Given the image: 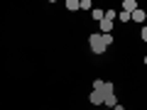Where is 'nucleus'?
<instances>
[{"label":"nucleus","mask_w":147,"mask_h":110,"mask_svg":"<svg viewBox=\"0 0 147 110\" xmlns=\"http://www.w3.org/2000/svg\"><path fill=\"white\" fill-rule=\"evenodd\" d=\"M88 44H91V52L93 54H103L105 49V44H103V34H100V32H93V34L88 37Z\"/></svg>","instance_id":"f257e3e1"},{"label":"nucleus","mask_w":147,"mask_h":110,"mask_svg":"<svg viewBox=\"0 0 147 110\" xmlns=\"http://www.w3.org/2000/svg\"><path fill=\"white\" fill-rule=\"evenodd\" d=\"M88 100H91V103H93V105H103V103H105V95L100 93V91H91Z\"/></svg>","instance_id":"f03ea898"},{"label":"nucleus","mask_w":147,"mask_h":110,"mask_svg":"<svg viewBox=\"0 0 147 110\" xmlns=\"http://www.w3.org/2000/svg\"><path fill=\"white\" fill-rule=\"evenodd\" d=\"M98 30H100V34H110V32H113V22L103 17V20L98 22Z\"/></svg>","instance_id":"7ed1b4c3"},{"label":"nucleus","mask_w":147,"mask_h":110,"mask_svg":"<svg viewBox=\"0 0 147 110\" xmlns=\"http://www.w3.org/2000/svg\"><path fill=\"white\" fill-rule=\"evenodd\" d=\"M135 10H137V3H135V0H123V12L132 15Z\"/></svg>","instance_id":"20e7f679"},{"label":"nucleus","mask_w":147,"mask_h":110,"mask_svg":"<svg viewBox=\"0 0 147 110\" xmlns=\"http://www.w3.org/2000/svg\"><path fill=\"white\" fill-rule=\"evenodd\" d=\"M130 17H132V20H135V22H145V17H147V12H145V10H142V7H137V10H135V12H132V15H130Z\"/></svg>","instance_id":"39448f33"},{"label":"nucleus","mask_w":147,"mask_h":110,"mask_svg":"<svg viewBox=\"0 0 147 110\" xmlns=\"http://www.w3.org/2000/svg\"><path fill=\"white\" fill-rule=\"evenodd\" d=\"M103 105H108L110 110L115 108V105H118V98H115V93H113V95H105V103H103Z\"/></svg>","instance_id":"423d86ee"},{"label":"nucleus","mask_w":147,"mask_h":110,"mask_svg":"<svg viewBox=\"0 0 147 110\" xmlns=\"http://www.w3.org/2000/svg\"><path fill=\"white\" fill-rule=\"evenodd\" d=\"M91 15H93V20L96 22H100L105 17V10H98V7H93V10H91Z\"/></svg>","instance_id":"0eeeda50"},{"label":"nucleus","mask_w":147,"mask_h":110,"mask_svg":"<svg viewBox=\"0 0 147 110\" xmlns=\"http://www.w3.org/2000/svg\"><path fill=\"white\" fill-rule=\"evenodd\" d=\"M100 93H103V95H113V93H115V91H113V83H103Z\"/></svg>","instance_id":"6e6552de"},{"label":"nucleus","mask_w":147,"mask_h":110,"mask_svg":"<svg viewBox=\"0 0 147 110\" xmlns=\"http://www.w3.org/2000/svg\"><path fill=\"white\" fill-rule=\"evenodd\" d=\"M66 10L76 12V10H79V0H66Z\"/></svg>","instance_id":"1a4fd4ad"},{"label":"nucleus","mask_w":147,"mask_h":110,"mask_svg":"<svg viewBox=\"0 0 147 110\" xmlns=\"http://www.w3.org/2000/svg\"><path fill=\"white\" fill-rule=\"evenodd\" d=\"M79 10H93L91 7V0H79Z\"/></svg>","instance_id":"9d476101"},{"label":"nucleus","mask_w":147,"mask_h":110,"mask_svg":"<svg viewBox=\"0 0 147 110\" xmlns=\"http://www.w3.org/2000/svg\"><path fill=\"white\" fill-rule=\"evenodd\" d=\"M115 17H118V12H115V10H105V20H110V22H113Z\"/></svg>","instance_id":"9b49d317"},{"label":"nucleus","mask_w":147,"mask_h":110,"mask_svg":"<svg viewBox=\"0 0 147 110\" xmlns=\"http://www.w3.org/2000/svg\"><path fill=\"white\" fill-rule=\"evenodd\" d=\"M118 20L120 22H130V15H127V12H118Z\"/></svg>","instance_id":"f8f14e48"},{"label":"nucleus","mask_w":147,"mask_h":110,"mask_svg":"<svg viewBox=\"0 0 147 110\" xmlns=\"http://www.w3.org/2000/svg\"><path fill=\"white\" fill-rule=\"evenodd\" d=\"M103 44L110 47V44H113V34H103Z\"/></svg>","instance_id":"ddd939ff"},{"label":"nucleus","mask_w":147,"mask_h":110,"mask_svg":"<svg viewBox=\"0 0 147 110\" xmlns=\"http://www.w3.org/2000/svg\"><path fill=\"white\" fill-rule=\"evenodd\" d=\"M103 83H105V81H100V78H96V81H93V91H100V88H103Z\"/></svg>","instance_id":"4468645a"},{"label":"nucleus","mask_w":147,"mask_h":110,"mask_svg":"<svg viewBox=\"0 0 147 110\" xmlns=\"http://www.w3.org/2000/svg\"><path fill=\"white\" fill-rule=\"evenodd\" d=\"M140 37H142V42H147V25L142 27V32H140Z\"/></svg>","instance_id":"2eb2a0df"},{"label":"nucleus","mask_w":147,"mask_h":110,"mask_svg":"<svg viewBox=\"0 0 147 110\" xmlns=\"http://www.w3.org/2000/svg\"><path fill=\"white\" fill-rule=\"evenodd\" d=\"M113 110H125V108H123V105H115V108H113Z\"/></svg>","instance_id":"dca6fc26"},{"label":"nucleus","mask_w":147,"mask_h":110,"mask_svg":"<svg viewBox=\"0 0 147 110\" xmlns=\"http://www.w3.org/2000/svg\"><path fill=\"white\" fill-rule=\"evenodd\" d=\"M105 110H110V108H105Z\"/></svg>","instance_id":"f3484780"}]
</instances>
